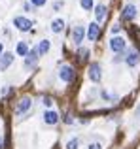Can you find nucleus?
<instances>
[{
	"label": "nucleus",
	"instance_id": "f257e3e1",
	"mask_svg": "<svg viewBox=\"0 0 140 149\" xmlns=\"http://www.w3.org/2000/svg\"><path fill=\"white\" fill-rule=\"evenodd\" d=\"M59 76H61V79H63V81H66V83H72V81H74V77H76V72H74V68H72V66L64 64L63 68H61Z\"/></svg>",
	"mask_w": 140,
	"mask_h": 149
},
{
	"label": "nucleus",
	"instance_id": "f03ea898",
	"mask_svg": "<svg viewBox=\"0 0 140 149\" xmlns=\"http://www.w3.org/2000/svg\"><path fill=\"white\" fill-rule=\"evenodd\" d=\"M30 104H32L30 96H23V98L17 102V106H15V115H23V113L30 108Z\"/></svg>",
	"mask_w": 140,
	"mask_h": 149
},
{
	"label": "nucleus",
	"instance_id": "7ed1b4c3",
	"mask_svg": "<svg viewBox=\"0 0 140 149\" xmlns=\"http://www.w3.org/2000/svg\"><path fill=\"white\" fill-rule=\"evenodd\" d=\"M100 77H102V74H100V64L99 62H91V66H89V79L91 81H100Z\"/></svg>",
	"mask_w": 140,
	"mask_h": 149
},
{
	"label": "nucleus",
	"instance_id": "20e7f679",
	"mask_svg": "<svg viewBox=\"0 0 140 149\" xmlns=\"http://www.w3.org/2000/svg\"><path fill=\"white\" fill-rule=\"evenodd\" d=\"M13 25L17 26L19 30H23V32H27V30H30V26H32V23L29 21L27 17H15L13 19Z\"/></svg>",
	"mask_w": 140,
	"mask_h": 149
},
{
	"label": "nucleus",
	"instance_id": "39448f33",
	"mask_svg": "<svg viewBox=\"0 0 140 149\" xmlns=\"http://www.w3.org/2000/svg\"><path fill=\"white\" fill-rule=\"evenodd\" d=\"M121 17L125 19V21H133V19L136 17V8H134L133 4H127L121 11Z\"/></svg>",
	"mask_w": 140,
	"mask_h": 149
},
{
	"label": "nucleus",
	"instance_id": "423d86ee",
	"mask_svg": "<svg viewBox=\"0 0 140 149\" xmlns=\"http://www.w3.org/2000/svg\"><path fill=\"white\" fill-rule=\"evenodd\" d=\"M110 47H112V51H116V53H121V51L125 49V40L119 38V36L112 38L110 40Z\"/></svg>",
	"mask_w": 140,
	"mask_h": 149
},
{
	"label": "nucleus",
	"instance_id": "0eeeda50",
	"mask_svg": "<svg viewBox=\"0 0 140 149\" xmlns=\"http://www.w3.org/2000/svg\"><path fill=\"white\" fill-rule=\"evenodd\" d=\"M99 36H100V26L97 25V23H91V25H89V30H87V38L91 42H95V40H99Z\"/></svg>",
	"mask_w": 140,
	"mask_h": 149
},
{
	"label": "nucleus",
	"instance_id": "6e6552de",
	"mask_svg": "<svg viewBox=\"0 0 140 149\" xmlns=\"http://www.w3.org/2000/svg\"><path fill=\"white\" fill-rule=\"evenodd\" d=\"M11 62H13V55L11 53H4L2 57H0V70H6Z\"/></svg>",
	"mask_w": 140,
	"mask_h": 149
},
{
	"label": "nucleus",
	"instance_id": "1a4fd4ad",
	"mask_svg": "<svg viewBox=\"0 0 140 149\" xmlns=\"http://www.w3.org/2000/svg\"><path fill=\"white\" fill-rule=\"evenodd\" d=\"M85 32H83V26H76L72 32V38H74V44H81V40H83Z\"/></svg>",
	"mask_w": 140,
	"mask_h": 149
},
{
	"label": "nucleus",
	"instance_id": "9d476101",
	"mask_svg": "<svg viewBox=\"0 0 140 149\" xmlns=\"http://www.w3.org/2000/svg\"><path fill=\"white\" fill-rule=\"evenodd\" d=\"M44 121H46L48 125H55L57 121H59V115H57L55 111H46V113H44Z\"/></svg>",
	"mask_w": 140,
	"mask_h": 149
},
{
	"label": "nucleus",
	"instance_id": "9b49d317",
	"mask_svg": "<svg viewBox=\"0 0 140 149\" xmlns=\"http://www.w3.org/2000/svg\"><path fill=\"white\" fill-rule=\"evenodd\" d=\"M95 17H97V21H104V17H106V6H102V4H100V6H97L95 8Z\"/></svg>",
	"mask_w": 140,
	"mask_h": 149
},
{
	"label": "nucleus",
	"instance_id": "f8f14e48",
	"mask_svg": "<svg viewBox=\"0 0 140 149\" xmlns=\"http://www.w3.org/2000/svg\"><path fill=\"white\" fill-rule=\"evenodd\" d=\"M38 55H40V53H38V49H32V51H30V53L27 55V66H32L34 62H36Z\"/></svg>",
	"mask_w": 140,
	"mask_h": 149
},
{
	"label": "nucleus",
	"instance_id": "ddd939ff",
	"mask_svg": "<svg viewBox=\"0 0 140 149\" xmlns=\"http://www.w3.org/2000/svg\"><path fill=\"white\" fill-rule=\"evenodd\" d=\"M138 61H140V57H138L136 51L129 53V57H127V64H129V66H136V64H138Z\"/></svg>",
	"mask_w": 140,
	"mask_h": 149
},
{
	"label": "nucleus",
	"instance_id": "4468645a",
	"mask_svg": "<svg viewBox=\"0 0 140 149\" xmlns=\"http://www.w3.org/2000/svg\"><path fill=\"white\" fill-rule=\"evenodd\" d=\"M63 29H64V21L63 19H55V21L51 23V30L53 32H61Z\"/></svg>",
	"mask_w": 140,
	"mask_h": 149
},
{
	"label": "nucleus",
	"instance_id": "2eb2a0df",
	"mask_svg": "<svg viewBox=\"0 0 140 149\" xmlns=\"http://www.w3.org/2000/svg\"><path fill=\"white\" fill-rule=\"evenodd\" d=\"M49 45H51V44H49V40H42L40 45H38V53H40V55L48 53V51H49Z\"/></svg>",
	"mask_w": 140,
	"mask_h": 149
},
{
	"label": "nucleus",
	"instance_id": "dca6fc26",
	"mask_svg": "<svg viewBox=\"0 0 140 149\" xmlns=\"http://www.w3.org/2000/svg\"><path fill=\"white\" fill-rule=\"evenodd\" d=\"M17 55H21V57H27V55H29V47H27L25 42H19L17 44Z\"/></svg>",
	"mask_w": 140,
	"mask_h": 149
},
{
	"label": "nucleus",
	"instance_id": "f3484780",
	"mask_svg": "<svg viewBox=\"0 0 140 149\" xmlns=\"http://www.w3.org/2000/svg\"><path fill=\"white\" fill-rule=\"evenodd\" d=\"M78 146H80V142L74 138V140H70V142L66 143V149H78Z\"/></svg>",
	"mask_w": 140,
	"mask_h": 149
},
{
	"label": "nucleus",
	"instance_id": "a211bd4d",
	"mask_svg": "<svg viewBox=\"0 0 140 149\" xmlns=\"http://www.w3.org/2000/svg\"><path fill=\"white\" fill-rule=\"evenodd\" d=\"M81 8H83V10H91L93 8V0H81Z\"/></svg>",
	"mask_w": 140,
	"mask_h": 149
},
{
	"label": "nucleus",
	"instance_id": "6ab92c4d",
	"mask_svg": "<svg viewBox=\"0 0 140 149\" xmlns=\"http://www.w3.org/2000/svg\"><path fill=\"white\" fill-rule=\"evenodd\" d=\"M87 58V49H81L80 51V61H85Z\"/></svg>",
	"mask_w": 140,
	"mask_h": 149
},
{
	"label": "nucleus",
	"instance_id": "aec40b11",
	"mask_svg": "<svg viewBox=\"0 0 140 149\" xmlns=\"http://www.w3.org/2000/svg\"><path fill=\"white\" fill-rule=\"evenodd\" d=\"M30 2H32L34 6H44V4H46V0H30Z\"/></svg>",
	"mask_w": 140,
	"mask_h": 149
},
{
	"label": "nucleus",
	"instance_id": "412c9836",
	"mask_svg": "<svg viewBox=\"0 0 140 149\" xmlns=\"http://www.w3.org/2000/svg\"><path fill=\"white\" fill-rule=\"evenodd\" d=\"M44 104H46V106H48V108H49V106L53 104V100H51V98H44Z\"/></svg>",
	"mask_w": 140,
	"mask_h": 149
},
{
	"label": "nucleus",
	"instance_id": "4be33fe9",
	"mask_svg": "<svg viewBox=\"0 0 140 149\" xmlns=\"http://www.w3.org/2000/svg\"><path fill=\"white\" fill-rule=\"evenodd\" d=\"M89 149H102V147H100V143H91Z\"/></svg>",
	"mask_w": 140,
	"mask_h": 149
},
{
	"label": "nucleus",
	"instance_id": "5701e85b",
	"mask_svg": "<svg viewBox=\"0 0 140 149\" xmlns=\"http://www.w3.org/2000/svg\"><path fill=\"white\" fill-rule=\"evenodd\" d=\"M2 55H4V45L0 44V57H2Z\"/></svg>",
	"mask_w": 140,
	"mask_h": 149
},
{
	"label": "nucleus",
	"instance_id": "b1692460",
	"mask_svg": "<svg viewBox=\"0 0 140 149\" xmlns=\"http://www.w3.org/2000/svg\"><path fill=\"white\" fill-rule=\"evenodd\" d=\"M2 146H4V140H2V136H0V149H2Z\"/></svg>",
	"mask_w": 140,
	"mask_h": 149
}]
</instances>
